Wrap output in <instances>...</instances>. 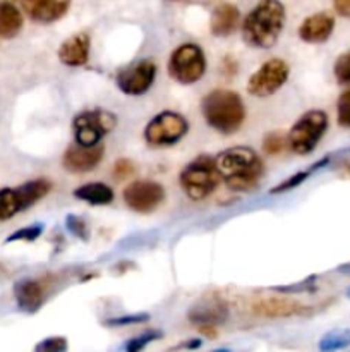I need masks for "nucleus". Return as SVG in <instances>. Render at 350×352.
Here are the masks:
<instances>
[{"mask_svg": "<svg viewBox=\"0 0 350 352\" xmlns=\"http://www.w3.org/2000/svg\"><path fill=\"white\" fill-rule=\"evenodd\" d=\"M156 78V65L153 60H137L119 72L117 76V86L124 95L139 96L144 95Z\"/></svg>", "mask_w": 350, "mask_h": 352, "instance_id": "obj_10", "label": "nucleus"}, {"mask_svg": "<svg viewBox=\"0 0 350 352\" xmlns=\"http://www.w3.org/2000/svg\"><path fill=\"white\" fill-rule=\"evenodd\" d=\"M189 322L194 325H213L218 327L229 320V309L222 301H205L196 305L187 313Z\"/></svg>", "mask_w": 350, "mask_h": 352, "instance_id": "obj_18", "label": "nucleus"}, {"mask_svg": "<svg viewBox=\"0 0 350 352\" xmlns=\"http://www.w3.org/2000/svg\"><path fill=\"white\" fill-rule=\"evenodd\" d=\"M240 12L233 3H220L211 14V19H209V30L215 36L225 38L230 33H233L239 24Z\"/></svg>", "mask_w": 350, "mask_h": 352, "instance_id": "obj_19", "label": "nucleus"}, {"mask_svg": "<svg viewBox=\"0 0 350 352\" xmlns=\"http://www.w3.org/2000/svg\"><path fill=\"white\" fill-rule=\"evenodd\" d=\"M69 344L65 337H48V339L41 340L40 344H36L34 351L38 352H64L67 351Z\"/></svg>", "mask_w": 350, "mask_h": 352, "instance_id": "obj_33", "label": "nucleus"}, {"mask_svg": "<svg viewBox=\"0 0 350 352\" xmlns=\"http://www.w3.org/2000/svg\"><path fill=\"white\" fill-rule=\"evenodd\" d=\"M319 351L331 352L350 347V329H335L325 333L319 340Z\"/></svg>", "mask_w": 350, "mask_h": 352, "instance_id": "obj_23", "label": "nucleus"}, {"mask_svg": "<svg viewBox=\"0 0 350 352\" xmlns=\"http://www.w3.org/2000/svg\"><path fill=\"white\" fill-rule=\"evenodd\" d=\"M178 181H180V188L184 189L185 195L194 199V201H201V199L208 198L220 182L215 158L208 157V155L194 158L180 172Z\"/></svg>", "mask_w": 350, "mask_h": 352, "instance_id": "obj_4", "label": "nucleus"}, {"mask_svg": "<svg viewBox=\"0 0 350 352\" xmlns=\"http://www.w3.org/2000/svg\"><path fill=\"white\" fill-rule=\"evenodd\" d=\"M311 168L309 170H301V172H295L294 175H290L288 179H285L283 182H280L278 186H275L273 189H271V195H281V192H287V191H292V189L299 188V186L302 184V182L305 181V179L311 175Z\"/></svg>", "mask_w": 350, "mask_h": 352, "instance_id": "obj_29", "label": "nucleus"}, {"mask_svg": "<svg viewBox=\"0 0 350 352\" xmlns=\"http://www.w3.org/2000/svg\"><path fill=\"white\" fill-rule=\"evenodd\" d=\"M48 287L43 280L36 278H24L14 284V298L17 308L27 315H34L41 309L47 301Z\"/></svg>", "mask_w": 350, "mask_h": 352, "instance_id": "obj_12", "label": "nucleus"}, {"mask_svg": "<svg viewBox=\"0 0 350 352\" xmlns=\"http://www.w3.org/2000/svg\"><path fill=\"white\" fill-rule=\"evenodd\" d=\"M335 30V19L328 12H316L305 17L299 28V38L305 43H325Z\"/></svg>", "mask_w": 350, "mask_h": 352, "instance_id": "obj_15", "label": "nucleus"}, {"mask_svg": "<svg viewBox=\"0 0 350 352\" xmlns=\"http://www.w3.org/2000/svg\"><path fill=\"white\" fill-rule=\"evenodd\" d=\"M51 182L47 181V179H34V181L26 182V184L16 188L17 196H19V201L23 210H27L30 206H33L34 203L40 201L41 198L50 192Z\"/></svg>", "mask_w": 350, "mask_h": 352, "instance_id": "obj_22", "label": "nucleus"}, {"mask_svg": "<svg viewBox=\"0 0 350 352\" xmlns=\"http://www.w3.org/2000/svg\"><path fill=\"white\" fill-rule=\"evenodd\" d=\"M187 131L189 122L184 116L165 110L150 120L144 129V140L151 146H172L178 143L187 134Z\"/></svg>", "mask_w": 350, "mask_h": 352, "instance_id": "obj_8", "label": "nucleus"}, {"mask_svg": "<svg viewBox=\"0 0 350 352\" xmlns=\"http://www.w3.org/2000/svg\"><path fill=\"white\" fill-rule=\"evenodd\" d=\"M65 227H67L69 232L74 237H78V239L89 241V227L88 223H86V220L81 219V217L67 215V219H65Z\"/></svg>", "mask_w": 350, "mask_h": 352, "instance_id": "obj_30", "label": "nucleus"}, {"mask_svg": "<svg viewBox=\"0 0 350 352\" xmlns=\"http://www.w3.org/2000/svg\"><path fill=\"white\" fill-rule=\"evenodd\" d=\"M45 223H33V226L23 227V229H17L16 232L10 234L5 239V243H16V241H24V243H33L38 237L43 234Z\"/></svg>", "mask_w": 350, "mask_h": 352, "instance_id": "obj_25", "label": "nucleus"}, {"mask_svg": "<svg viewBox=\"0 0 350 352\" xmlns=\"http://www.w3.org/2000/svg\"><path fill=\"white\" fill-rule=\"evenodd\" d=\"M74 196L81 201H86L88 205L93 206H103L110 205L113 201V191L103 182H88V184L79 186L74 189Z\"/></svg>", "mask_w": 350, "mask_h": 352, "instance_id": "obj_21", "label": "nucleus"}, {"mask_svg": "<svg viewBox=\"0 0 350 352\" xmlns=\"http://www.w3.org/2000/svg\"><path fill=\"white\" fill-rule=\"evenodd\" d=\"M345 294H347V298H349V299H350V287H349V289H347V291H345Z\"/></svg>", "mask_w": 350, "mask_h": 352, "instance_id": "obj_40", "label": "nucleus"}, {"mask_svg": "<svg viewBox=\"0 0 350 352\" xmlns=\"http://www.w3.org/2000/svg\"><path fill=\"white\" fill-rule=\"evenodd\" d=\"M336 119L342 127H350V89L340 95L336 103Z\"/></svg>", "mask_w": 350, "mask_h": 352, "instance_id": "obj_32", "label": "nucleus"}, {"mask_svg": "<svg viewBox=\"0 0 350 352\" xmlns=\"http://www.w3.org/2000/svg\"><path fill=\"white\" fill-rule=\"evenodd\" d=\"M285 148H288V141L281 133H270L264 136V140H263L264 153L278 155V153H281Z\"/></svg>", "mask_w": 350, "mask_h": 352, "instance_id": "obj_28", "label": "nucleus"}, {"mask_svg": "<svg viewBox=\"0 0 350 352\" xmlns=\"http://www.w3.org/2000/svg\"><path fill=\"white\" fill-rule=\"evenodd\" d=\"M328 129V116L323 110H309L288 131V148L297 155L314 151Z\"/></svg>", "mask_w": 350, "mask_h": 352, "instance_id": "obj_5", "label": "nucleus"}, {"mask_svg": "<svg viewBox=\"0 0 350 352\" xmlns=\"http://www.w3.org/2000/svg\"><path fill=\"white\" fill-rule=\"evenodd\" d=\"M316 289V275L304 278L302 282H295L290 285H278L273 287L275 292H280V294H305V292H312Z\"/></svg>", "mask_w": 350, "mask_h": 352, "instance_id": "obj_27", "label": "nucleus"}, {"mask_svg": "<svg viewBox=\"0 0 350 352\" xmlns=\"http://www.w3.org/2000/svg\"><path fill=\"white\" fill-rule=\"evenodd\" d=\"M285 26V7L280 0H261L242 23V38L249 47L271 48Z\"/></svg>", "mask_w": 350, "mask_h": 352, "instance_id": "obj_2", "label": "nucleus"}, {"mask_svg": "<svg viewBox=\"0 0 350 352\" xmlns=\"http://www.w3.org/2000/svg\"><path fill=\"white\" fill-rule=\"evenodd\" d=\"M202 116L209 127L222 134H233L246 120L242 98L232 89H213L201 103Z\"/></svg>", "mask_w": 350, "mask_h": 352, "instance_id": "obj_3", "label": "nucleus"}, {"mask_svg": "<svg viewBox=\"0 0 350 352\" xmlns=\"http://www.w3.org/2000/svg\"><path fill=\"white\" fill-rule=\"evenodd\" d=\"M163 186L153 181H136L124 189V201L132 212L151 213L163 203Z\"/></svg>", "mask_w": 350, "mask_h": 352, "instance_id": "obj_11", "label": "nucleus"}, {"mask_svg": "<svg viewBox=\"0 0 350 352\" xmlns=\"http://www.w3.org/2000/svg\"><path fill=\"white\" fill-rule=\"evenodd\" d=\"M161 336H163V333H161L160 330H148V332H144V333H141V336L130 339L124 347H126L127 352H139V351H143L146 346H150L151 342H154V340L161 339Z\"/></svg>", "mask_w": 350, "mask_h": 352, "instance_id": "obj_26", "label": "nucleus"}, {"mask_svg": "<svg viewBox=\"0 0 350 352\" xmlns=\"http://www.w3.org/2000/svg\"><path fill=\"white\" fill-rule=\"evenodd\" d=\"M19 212H23V206H21L19 196H17L16 189H0V222L10 220Z\"/></svg>", "mask_w": 350, "mask_h": 352, "instance_id": "obj_24", "label": "nucleus"}, {"mask_svg": "<svg viewBox=\"0 0 350 352\" xmlns=\"http://www.w3.org/2000/svg\"><path fill=\"white\" fill-rule=\"evenodd\" d=\"M89 47H91V41H89L88 34H72L58 48V60L67 67H81L88 62Z\"/></svg>", "mask_w": 350, "mask_h": 352, "instance_id": "obj_17", "label": "nucleus"}, {"mask_svg": "<svg viewBox=\"0 0 350 352\" xmlns=\"http://www.w3.org/2000/svg\"><path fill=\"white\" fill-rule=\"evenodd\" d=\"M117 126V116L108 110H86L78 113L72 120L75 143L81 146H95L102 143L106 134Z\"/></svg>", "mask_w": 350, "mask_h": 352, "instance_id": "obj_6", "label": "nucleus"}, {"mask_svg": "<svg viewBox=\"0 0 350 352\" xmlns=\"http://www.w3.org/2000/svg\"><path fill=\"white\" fill-rule=\"evenodd\" d=\"M134 170H136V167H134L132 162L127 160V158H122V160L117 162L115 167H113V175H115L117 179H124L129 177Z\"/></svg>", "mask_w": 350, "mask_h": 352, "instance_id": "obj_35", "label": "nucleus"}, {"mask_svg": "<svg viewBox=\"0 0 350 352\" xmlns=\"http://www.w3.org/2000/svg\"><path fill=\"white\" fill-rule=\"evenodd\" d=\"M290 67L281 58H270L264 62L247 81V91L253 96L275 95L287 82Z\"/></svg>", "mask_w": 350, "mask_h": 352, "instance_id": "obj_9", "label": "nucleus"}, {"mask_svg": "<svg viewBox=\"0 0 350 352\" xmlns=\"http://www.w3.org/2000/svg\"><path fill=\"white\" fill-rule=\"evenodd\" d=\"M333 6L340 16L350 19V0H333Z\"/></svg>", "mask_w": 350, "mask_h": 352, "instance_id": "obj_36", "label": "nucleus"}, {"mask_svg": "<svg viewBox=\"0 0 350 352\" xmlns=\"http://www.w3.org/2000/svg\"><path fill=\"white\" fill-rule=\"evenodd\" d=\"M253 311L256 315L268 316V318H288V316L305 315L309 311V308L297 301H290V299L268 298L254 302Z\"/></svg>", "mask_w": 350, "mask_h": 352, "instance_id": "obj_16", "label": "nucleus"}, {"mask_svg": "<svg viewBox=\"0 0 350 352\" xmlns=\"http://www.w3.org/2000/svg\"><path fill=\"white\" fill-rule=\"evenodd\" d=\"M199 346H201V340H192V342L182 344L180 347H185V349H198Z\"/></svg>", "mask_w": 350, "mask_h": 352, "instance_id": "obj_39", "label": "nucleus"}, {"mask_svg": "<svg viewBox=\"0 0 350 352\" xmlns=\"http://www.w3.org/2000/svg\"><path fill=\"white\" fill-rule=\"evenodd\" d=\"M336 272H338V274H342V275H347V277H350V261H349V263L340 265V267L336 268Z\"/></svg>", "mask_w": 350, "mask_h": 352, "instance_id": "obj_38", "label": "nucleus"}, {"mask_svg": "<svg viewBox=\"0 0 350 352\" xmlns=\"http://www.w3.org/2000/svg\"><path fill=\"white\" fill-rule=\"evenodd\" d=\"M24 16L14 0H0V38L10 40L23 30Z\"/></svg>", "mask_w": 350, "mask_h": 352, "instance_id": "obj_20", "label": "nucleus"}, {"mask_svg": "<svg viewBox=\"0 0 350 352\" xmlns=\"http://www.w3.org/2000/svg\"><path fill=\"white\" fill-rule=\"evenodd\" d=\"M199 330H201V333H205L206 337H209V339H215V337L218 336V332H216V327H213V325H199Z\"/></svg>", "mask_w": 350, "mask_h": 352, "instance_id": "obj_37", "label": "nucleus"}, {"mask_svg": "<svg viewBox=\"0 0 350 352\" xmlns=\"http://www.w3.org/2000/svg\"><path fill=\"white\" fill-rule=\"evenodd\" d=\"M168 72L180 85H194L205 76V52L196 43H184L174 50L168 62Z\"/></svg>", "mask_w": 350, "mask_h": 352, "instance_id": "obj_7", "label": "nucleus"}, {"mask_svg": "<svg viewBox=\"0 0 350 352\" xmlns=\"http://www.w3.org/2000/svg\"><path fill=\"white\" fill-rule=\"evenodd\" d=\"M105 148L103 144H95V146H81L75 143L74 146L69 148L64 155V167L72 174H82L98 167L102 162Z\"/></svg>", "mask_w": 350, "mask_h": 352, "instance_id": "obj_13", "label": "nucleus"}, {"mask_svg": "<svg viewBox=\"0 0 350 352\" xmlns=\"http://www.w3.org/2000/svg\"><path fill=\"white\" fill-rule=\"evenodd\" d=\"M333 72H335V78L340 85H350V50L336 58Z\"/></svg>", "mask_w": 350, "mask_h": 352, "instance_id": "obj_31", "label": "nucleus"}, {"mask_svg": "<svg viewBox=\"0 0 350 352\" xmlns=\"http://www.w3.org/2000/svg\"><path fill=\"white\" fill-rule=\"evenodd\" d=\"M220 179L232 191H253L263 179L264 165L249 146H233L215 157Z\"/></svg>", "mask_w": 350, "mask_h": 352, "instance_id": "obj_1", "label": "nucleus"}, {"mask_svg": "<svg viewBox=\"0 0 350 352\" xmlns=\"http://www.w3.org/2000/svg\"><path fill=\"white\" fill-rule=\"evenodd\" d=\"M150 320V315L146 313H137V315H126V316H115V318H108L105 322L106 327H127V325H137V323H144Z\"/></svg>", "mask_w": 350, "mask_h": 352, "instance_id": "obj_34", "label": "nucleus"}, {"mask_svg": "<svg viewBox=\"0 0 350 352\" xmlns=\"http://www.w3.org/2000/svg\"><path fill=\"white\" fill-rule=\"evenodd\" d=\"M71 0H23V9L33 21L50 24L67 14Z\"/></svg>", "mask_w": 350, "mask_h": 352, "instance_id": "obj_14", "label": "nucleus"}]
</instances>
